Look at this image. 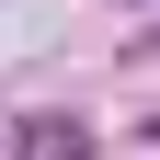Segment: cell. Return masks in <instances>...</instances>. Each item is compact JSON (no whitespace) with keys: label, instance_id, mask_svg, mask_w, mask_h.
Wrapping results in <instances>:
<instances>
[{"label":"cell","instance_id":"1","mask_svg":"<svg viewBox=\"0 0 160 160\" xmlns=\"http://www.w3.org/2000/svg\"><path fill=\"white\" fill-rule=\"evenodd\" d=\"M12 160H92V137H80L69 114H34V126L12 137Z\"/></svg>","mask_w":160,"mask_h":160}]
</instances>
